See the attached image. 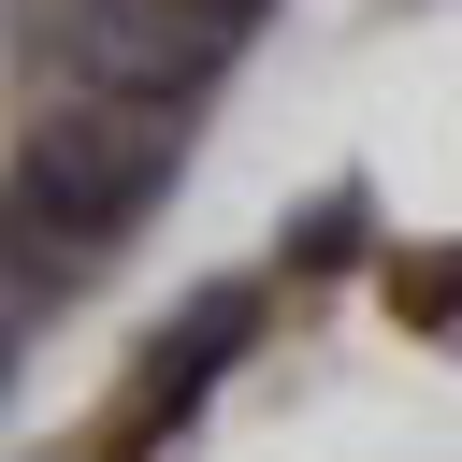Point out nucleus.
I'll return each mask as SVG.
<instances>
[{
    "mask_svg": "<svg viewBox=\"0 0 462 462\" xmlns=\"http://www.w3.org/2000/svg\"><path fill=\"white\" fill-rule=\"evenodd\" d=\"M188 173V101H87V116H58V130H29V159H14V260H43L58 245V274H87L159 188Z\"/></svg>",
    "mask_w": 462,
    "mask_h": 462,
    "instance_id": "1",
    "label": "nucleus"
},
{
    "mask_svg": "<svg viewBox=\"0 0 462 462\" xmlns=\"http://www.w3.org/2000/svg\"><path fill=\"white\" fill-rule=\"evenodd\" d=\"M390 318L419 346H462V245H390Z\"/></svg>",
    "mask_w": 462,
    "mask_h": 462,
    "instance_id": "4",
    "label": "nucleus"
},
{
    "mask_svg": "<svg viewBox=\"0 0 462 462\" xmlns=\"http://www.w3.org/2000/svg\"><path fill=\"white\" fill-rule=\"evenodd\" d=\"M361 245H375V188H318L289 217V274H346Z\"/></svg>",
    "mask_w": 462,
    "mask_h": 462,
    "instance_id": "5",
    "label": "nucleus"
},
{
    "mask_svg": "<svg viewBox=\"0 0 462 462\" xmlns=\"http://www.w3.org/2000/svg\"><path fill=\"white\" fill-rule=\"evenodd\" d=\"M231 14L217 0H58V72L87 101H202L231 72Z\"/></svg>",
    "mask_w": 462,
    "mask_h": 462,
    "instance_id": "2",
    "label": "nucleus"
},
{
    "mask_svg": "<svg viewBox=\"0 0 462 462\" xmlns=\"http://www.w3.org/2000/svg\"><path fill=\"white\" fill-rule=\"evenodd\" d=\"M245 332H260V274H217V289L144 346V375H130V404H116V433H101V448H116V462H144L159 433H188V404L231 375V346H245Z\"/></svg>",
    "mask_w": 462,
    "mask_h": 462,
    "instance_id": "3",
    "label": "nucleus"
},
{
    "mask_svg": "<svg viewBox=\"0 0 462 462\" xmlns=\"http://www.w3.org/2000/svg\"><path fill=\"white\" fill-rule=\"evenodd\" d=\"M217 14H231V29H245V14H260V0H217Z\"/></svg>",
    "mask_w": 462,
    "mask_h": 462,
    "instance_id": "6",
    "label": "nucleus"
}]
</instances>
